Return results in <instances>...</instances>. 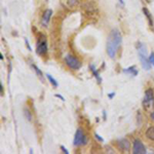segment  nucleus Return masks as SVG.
I'll return each mask as SVG.
<instances>
[{"label":"nucleus","instance_id":"obj_1","mask_svg":"<svg viewBox=\"0 0 154 154\" xmlns=\"http://www.w3.org/2000/svg\"><path fill=\"white\" fill-rule=\"evenodd\" d=\"M121 40H122V36H121V33L118 30H113L109 34L106 44V51L111 59L115 58L119 46L121 44Z\"/></svg>","mask_w":154,"mask_h":154},{"label":"nucleus","instance_id":"obj_2","mask_svg":"<svg viewBox=\"0 0 154 154\" xmlns=\"http://www.w3.org/2000/svg\"><path fill=\"white\" fill-rule=\"evenodd\" d=\"M142 106L146 112H151L154 108V91L152 88H148L145 91Z\"/></svg>","mask_w":154,"mask_h":154},{"label":"nucleus","instance_id":"obj_3","mask_svg":"<svg viewBox=\"0 0 154 154\" xmlns=\"http://www.w3.org/2000/svg\"><path fill=\"white\" fill-rule=\"evenodd\" d=\"M36 53L39 56H43L48 53V41H46V37L43 34H40L36 44Z\"/></svg>","mask_w":154,"mask_h":154},{"label":"nucleus","instance_id":"obj_4","mask_svg":"<svg viewBox=\"0 0 154 154\" xmlns=\"http://www.w3.org/2000/svg\"><path fill=\"white\" fill-rule=\"evenodd\" d=\"M65 63L69 68L73 69V70H78L81 67V63L78 59L73 57L72 54H67L65 57Z\"/></svg>","mask_w":154,"mask_h":154},{"label":"nucleus","instance_id":"obj_5","mask_svg":"<svg viewBox=\"0 0 154 154\" xmlns=\"http://www.w3.org/2000/svg\"><path fill=\"white\" fill-rule=\"evenodd\" d=\"M88 143V137L83 134L82 130L78 128L75 133V137H74V141L73 144L74 146H81V145H85Z\"/></svg>","mask_w":154,"mask_h":154},{"label":"nucleus","instance_id":"obj_6","mask_svg":"<svg viewBox=\"0 0 154 154\" xmlns=\"http://www.w3.org/2000/svg\"><path fill=\"white\" fill-rule=\"evenodd\" d=\"M133 153L135 154H144L146 153V148L144 146V144L142 143V141L136 139L134 141V145H133Z\"/></svg>","mask_w":154,"mask_h":154},{"label":"nucleus","instance_id":"obj_7","mask_svg":"<svg viewBox=\"0 0 154 154\" xmlns=\"http://www.w3.org/2000/svg\"><path fill=\"white\" fill-rule=\"evenodd\" d=\"M118 148L121 152H128L131 150V143L128 139H122L118 142Z\"/></svg>","mask_w":154,"mask_h":154},{"label":"nucleus","instance_id":"obj_8","mask_svg":"<svg viewBox=\"0 0 154 154\" xmlns=\"http://www.w3.org/2000/svg\"><path fill=\"white\" fill-rule=\"evenodd\" d=\"M146 54H144V53H139V58H140V61H141V63H142V66H143V68L145 69V70H147L149 71L151 69V63H150V61H149V59H147V57L145 56Z\"/></svg>","mask_w":154,"mask_h":154},{"label":"nucleus","instance_id":"obj_9","mask_svg":"<svg viewBox=\"0 0 154 154\" xmlns=\"http://www.w3.org/2000/svg\"><path fill=\"white\" fill-rule=\"evenodd\" d=\"M51 16H53V11H51V9H46V11H44L43 16H42V20H41L42 25H43V26H45V27L48 26Z\"/></svg>","mask_w":154,"mask_h":154},{"label":"nucleus","instance_id":"obj_10","mask_svg":"<svg viewBox=\"0 0 154 154\" xmlns=\"http://www.w3.org/2000/svg\"><path fill=\"white\" fill-rule=\"evenodd\" d=\"M145 136L147 139L154 142V126H150V128H147V131H146V133H145Z\"/></svg>","mask_w":154,"mask_h":154},{"label":"nucleus","instance_id":"obj_11","mask_svg":"<svg viewBox=\"0 0 154 154\" xmlns=\"http://www.w3.org/2000/svg\"><path fill=\"white\" fill-rule=\"evenodd\" d=\"M123 72H125V73H128V74H131V76L138 75V70H137V68L135 66H131L126 69H123Z\"/></svg>","mask_w":154,"mask_h":154},{"label":"nucleus","instance_id":"obj_12","mask_svg":"<svg viewBox=\"0 0 154 154\" xmlns=\"http://www.w3.org/2000/svg\"><path fill=\"white\" fill-rule=\"evenodd\" d=\"M143 12H144V14H145L146 18H147V20H148L149 25H150L151 27H153V19H152V16H151L150 11H148V8L144 7V8H143Z\"/></svg>","mask_w":154,"mask_h":154},{"label":"nucleus","instance_id":"obj_13","mask_svg":"<svg viewBox=\"0 0 154 154\" xmlns=\"http://www.w3.org/2000/svg\"><path fill=\"white\" fill-rule=\"evenodd\" d=\"M89 69L91 70V72H93V74L96 76V78L98 79V82L99 83H101V81H102V79H101V76L99 75V73H98V71H97V69L94 67L93 65H89Z\"/></svg>","mask_w":154,"mask_h":154},{"label":"nucleus","instance_id":"obj_14","mask_svg":"<svg viewBox=\"0 0 154 154\" xmlns=\"http://www.w3.org/2000/svg\"><path fill=\"white\" fill-rule=\"evenodd\" d=\"M46 77H48V81H49V82H51V84H53V85L54 86V88H57V86L59 85V84H58V82H57V80H56V79L54 78L53 76L51 75V74H46Z\"/></svg>","mask_w":154,"mask_h":154},{"label":"nucleus","instance_id":"obj_15","mask_svg":"<svg viewBox=\"0 0 154 154\" xmlns=\"http://www.w3.org/2000/svg\"><path fill=\"white\" fill-rule=\"evenodd\" d=\"M32 67H33V69L35 70V72H36V74L37 75L39 76V78L40 79H43V75H42V73H41V71L39 70V68L37 66H35V65H32Z\"/></svg>","mask_w":154,"mask_h":154},{"label":"nucleus","instance_id":"obj_16","mask_svg":"<svg viewBox=\"0 0 154 154\" xmlns=\"http://www.w3.org/2000/svg\"><path fill=\"white\" fill-rule=\"evenodd\" d=\"M149 61H150L151 65L154 67V53H152L150 54V57H149Z\"/></svg>","mask_w":154,"mask_h":154},{"label":"nucleus","instance_id":"obj_17","mask_svg":"<svg viewBox=\"0 0 154 154\" xmlns=\"http://www.w3.org/2000/svg\"><path fill=\"white\" fill-rule=\"evenodd\" d=\"M61 150L63 151V152L65 153V154H68V153H69V151L67 150V149H66L65 147H64V146H61Z\"/></svg>","mask_w":154,"mask_h":154},{"label":"nucleus","instance_id":"obj_18","mask_svg":"<svg viewBox=\"0 0 154 154\" xmlns=\"http://www.w3.org/2000/svg\"><path fill=\"white\" fill-rule=\"evenodd\" d=\"M95 137H96V139H98L99 141H101V142H103V139H102L101 137L98 135V134H95Z\"/></svg>","mask_w":154,"mask_h":154},{"label":"nucleus","instance_id":"obj_19","mask_svg":"<svg viewBox=\"0 0 154 154\" xmlns=\"http://www.w3.org/2000/svg\"><path fill=\"white\" fill-rule=\"evenodd\" d=\"M56 97H57V98H59V99H61L62 101H65V99H64L61 95H56Z\"/></svg>","mask_w":154,"mask_h":154},{"label":"nucleus","instance_id":"obj_20","mask_svg":"<svg viewBox=\"0 0 154 154\" xmlns=\"http://www.w3.org/2000/svg\"><path fill=\"white\" fill-rule=\"evenodd\" d=\"M150 117H151V119H152V120L154 121V112H152V113H151V115H150Z\"/></svg>","mask_w":154,"mask_h":154},{"label":"nucleus","instance_id":"obj_21","mask_svg":"<svg viewBox=\"0 0 154 154\" xmlns=\"http://www.w3.org/2000/svg\"><path fill=\"white\" fill-rule=\"evenodd\" d=\"M1 96H3V85L1 84Z\"/></svg>","mask_w":154,"mask_h":154},{"label":"nucleus","instance_id":"obj_22","mask_svg":"<svg viewBox=\"0 0 154 154\" xmlns=\"http://www.w3.org/2000/svg\"><path fill=\"white\" fill-rule=\"evenodd\" d=\"M113 96H114V93H112V94H109V98H113Z\"/></svg>","mask_w":154,"mask_h":154},{"label":"nucleus","instance_id":"obj_23","mask_svg":"<svg viewBox=\"0 0 154 154\" xmlns=\"http://www.w3.org/2000/svg\"><path fill=\"white\" fill-rule=\"evenodd\" d=\"M119 1H120V3L122 4V5H123V4H125V3H123V1H122V0H119Z\"/></svg>","mask_w":154,"mask_h":154}]
</instances>
